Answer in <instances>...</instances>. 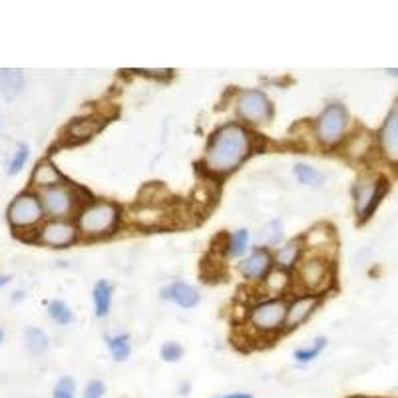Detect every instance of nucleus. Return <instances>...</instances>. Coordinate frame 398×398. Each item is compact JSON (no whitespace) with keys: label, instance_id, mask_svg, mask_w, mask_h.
Here are the masks:
<instances>
[{"label":"nucleus","instance_id":"18","mask_svg":"<svg viewBox=\"0 0 398 398\" xmlns=\"http://www.w3.org/2000/svg\"><path fill=\"white\" fill-rule=\"evenodd\" d=\"M34 187H38L40 191L42 189H50V187H58V185H64L68 180L64 178V173L54 166L52 160H40L32 171V178H30Z\"/></svg>","mask_w":398,"mask_h":398},{"label":"nucleus","instance_id":"29","mask_svg":"<svg viewBox=\"0 0 398 398\" xmlns=\"http://www.w3.org/2000/svg\"><path fill=\"white\" fill-rule=\"evenodd\" d=\"M48 316L54 323H58V325H70V323H74L72 309L68 307L64 301H60V298L50 301L48 303Z\"/></svg>","mask_w":398,"mask_h":398},{"label":"nucleus","instance_id":"30","mask_svg":"<svg viewBox=\"0 0 398 398\" xmlns=\"http://www.w3.org/2000/svg\"><path fill=\"white\" fill-rule=\"evenodd\" d=\"M28 158H30V148H28L26 144H20L17 151H15V155H12V160H10V164H8V173H10V176L20 173L22 167L26 166Z\"/></svg>","mask_w":398,"mask_h":398},{"label":"nucleus","instance_id":"36","mask_svg":"<svg viewBox=\"0 0 398 398\" xmlns=\"http://www.w3.org/2000/svg\"><path fill=\"white\" fill-rule=\"evenodd\" d=\"M386 72H388L390 76H397L398 78V68H390V70H386Z\"/></svg>","mask_w":398,"mask_h":398},{"label":"nucleus","instance_id":"22","mask_svg":"<svg viewBox=\"0 0 398 398\" xmlns=\"http://www.w3.org/2000/svg\"><path fill=\"white\" fill-rule=\"evenodd\" d=\"M341 148H343V153L350 160H363L372 148V133L365 132V130L352 132Z\"/></svg>","mask_w":398,"mask_h":398},{"label":"nucleus","instance_id":"1","mask_svg":"<svg viewBox=\"0 0 398 398\" xmlns=\"http://www.w3.org/2000/svg\"><path fill=\"white\" fill-rule=\"evenodd\" d=\"M255 133L241 122H225L211 132L201 158V167L211 178H227L255 151Z\"/></svg>","mask_w":398,"mask_h":398},{"label":"nucleus","instance_id":"25","mask_svg":"<svg viewBox=\"0 0 398 398\" xmlns=\"http://www.w3.org/2000/svg\"><path fill=\"white\" fill-rule=\"evenodd\" d=\"M293 173H295L297 182L301 185H307V187H319L325 183V173L319 171L316 167L309 166V164H295Z\"/></svg>","mask_w":398,"mask_h":398},{"label":"nucleus","instance_id":"28","mask_svg":"<svg viewBox=\"0 0 398 398\" xmlns=\"http://www.w3.org/2000/svg\"><path fill=\"white\" fill-rule=\"evenodd\" d=\"M24 343H26V348H28L32 354H40V352H44V350L50 347L48 334L42 331V329H36V327L26 329V332H24Z\"/></svg>","mask_w":398,"mask_h":398},{"label":"nucleus","instance_id":"5","mask_svg":"<svg viewBox=\"0 0 398 398\" xmlns=\"http://www.w3.org/2000/svg\"><path fill=\"white\" fill-rule=\"evenodd\" d=\"M350 112L343 102H329L313 120V138L321 148H341L350 135Z\"/></svg>","mask_w":398,"mask_h":398},{"label":"nucleus","instance_id":"24","mask_svg":"<svg viewBox=\"0 0 398 398\" xmlns=\"http://www.w3.org/2000/svg\"><path fill=\"white\" fill-rule=\"evenodd\" d=\"M24 88V78L18 70H0V94L6 100L17 98Z\"/></svg>","mask_w":398,"mask_h":398},{"label":"nucleus","instance_id":"6","mask_svg":"<svg viewBox=\"0 0 398 398\" xmlns=\"http://www.w3.org/2000/svg\"><path fill=\"white\" fill-rule=\"evenodd\" d=\"M233 112L237 122L247 128H263L269 126L275 117V104L261 88L239 90L233 98Z\"/></svg>","mask_w":398,"mask_h":398},{"label":"nucleus","instance_id":"16","mask_svg":"<svg viewBox=\"0 0 398 398\" xmlns=\"http://www.w3.org/2000/svg\"><path fill=\"white\" fill-rule=\"evenodd\" d=\"M162 298H166L169 303L178 305L180 309H196L201 303V295L196 287H191L189 283L173 281L169 283L167 287H164L160 291Z\"/></svg>","mask_w":398,"mask_h":398},{"label":"nucleus","instance_id":"7","mask_svg":"<svg viewBox=\"0 0 398 398\" xmlns=\"http://www.w3.org/2000/svg\"><path fill=\"white\" fill-rule=\"evenodd\" d=\"M38 196H40L46 216L52 219H72L78 216V211L86 205L82 189L70 182L58 185V187L42 189Z\"/></svg>","mask_w":398,"mask_h":398},{"label":"nucleus","instance_id":"21","mask_svg":"<svg viewBox=\"0 0 398 398\" xmlns=\"http://www.w3.org/2000/svg\"><path fill=\"white\" fill-rule=\"evenodd\" d=\"M251 249V233L245 227L235 229L231 235H227L225 245H223V255L227 259H243Z\"/></svg>","mask_w":398,"mask_h":398},{"label":"nucleus","instance_id":"3","mask_svg":"<svg viewBox=\"0 0 398 398\" xmlns=\"http://www.w3.org/2000/svg\"><path fill=\"white\" fill-rule=\"evenodd\" d=\"M287 298L271 297L255 301L245 311V331L257 341H271L285 332Z\"/></svg>","mask_w":398,"mask_h":398},{"label":"nucleus","instance_id":"10","mask_svg":"<svg viewBox=\"0 0 398 398\" xmlns=\"http://www.w3.org/2000/svg\"><path fill=\"white\" fill-rule=\"evenodd\" d=\"M78 239L80 231L72 219H50L36 231V241L52 249H66Z\"/></svg>","mask_w":398,"mask_h":398},{"label":"nucleus","instance_id":"11","mask_svg":"<svg viewBox=\"0 0 398 398\" xmlns=\"http://www.w3.org/2000/svg\"><path fill=\"white\" fill-rule=\"evenodd\" d=\"M239 273L241 277L249 283H261L265 281V277L275 269L273 261V249L269 247H253L247 255L239 261Z\"/></svg>","mask_w":398,"mask_h":398},{"label":"nucleus","instance_id":"32","mask_svg":"<svg viewBox=\"0 0 398 398\" xmlns=\"http://www.w3.org/2000/svg\"><path fill=\"white\" fill-rule=\"evenodd\" d=\"M160 357H162L166 363H178V361H182L183 347L180 343H176V341H167V343H164L162 348H160Z\"/></svg>","mask_w":398,"mask_h":398},{"label":"nucleus","instance_id":"33","mask_svg":"<svg viewBox=\"0 0 398 398\" xmlns=\"http://www.w3.org/2000/svg\"><path fill=\"white\" fill-rule=\"evenodd\" d=\"M84 398H104L106 397V384L104 381H98V379H94V381H90L86 386H84Z\"/></svg>","mask_w":398,"mask_h":398},{"label":"nucleus","instance_id":"19","mask_svg":"<svg viewBox=\"0 0 398 398\" xmlns=\"http://www.w3.org/2000/svg\"><path fill=\"white\" fill-rule=\"evenodd\" d=\"M293 283H295L293 281V273L275 267V269L267 275L265 281L261 283V287H263V293L267 295V298L283 297V295L293 287Z\"/></svg>","mask_w":398,"mask_h":398},{"label":"nucleus","instance_id":"4","mask_svg":"<svg viewBox=\"0 0 398 398\" xmlns=\"http://www.w3.org/2000/svg\"><path fill=\"white\" fill-rule=\"evenodd\" d=\"M334 257L316 251H305L303 259L293 271V281L303 289V293L323 297L334 287Z\"/></svg>","mask_w":398,"mask_h":398},{"label":"nucleus","instance_id":"34","mask_svg":"<svg viewBox=\"0 0 398 398\" xmlns=\"http://www.w3.org/2000/svg\"><path fill=\"white\" fill-rule=\"evenodd\" d=\"M216 398H255L251 392H229V395H221Z\"/></svg>","mask_w":398,"mask_h":398},{"label":"nucleus","instance_id":"17","mask_svg":"<svg viewBox=\"0 0 398 398\" xmlns=\"http://www.w3.org/2000/svg\"><path fill=\"white\" fill-rule=\"evenodd\" d=\"M303 255H305V241H303V237H295L291 241H285L277 249H273L275 267L283 269V271H289V273L295 271V267L303 259Z\"/></svg>","mask_w":398,"mask_h":398},{"label":"nucleus","instance_id":"9","mask_svg":"<svg viewBox=\"0 0 398 398\" xmlns=\"http://www.w3.org/2000/svg\"><path fill=\"white\" fill-rule=\"evenodd\" d=\"M6 216H8V223L15 231H28L44 219L46 211L42 207V201H40L38 193L24 191V193L17 196L15 201L10 203Z\"/></svg>","mask_w":398,"mask_h":398},{"label":"nucleus","instance_id":"8","mask_svg":"<svg viewBox=\"0 0 398 398\" xmlns=\"http://www.w3.org/2000/svg\"><path fill=\"white\" fill-rule=\"evenodd\" d=\"M386 193H388V180H384L381 176L359 178L352 185V205H354L357 221L359 223L368 221Z\"/></svg>","mask_w":398,"mask_h":398},{"label":"nucleus","instance_id":"26","mask_svg":"<svg viewBox=\"0 0 398 398\" xmlns=\"http://www.w3.org/2000/svg\"><path fill=\"white\" fill-rule=\"evenodd\" d=\"M325 347H327V339L325 337H316L315 341H313V345L297 348L293 352V359H295L297 365H309V363H313V361L319 359V354L325 350Z\"/></svg>","mask_w":398,"mask_h":398},{"label":"nucleus","instance_id":"20","mask_svg":"<svg viewBox=\"0 0 398 398\" xmlns=\"http://www.w3.org/2000/svg\"><path fill=\"white\" fill-rule=\"evenodd\" d=\"M114 301V285L106 279H100L92 289V303H94V315L98 319H106L112 311Z\"/></svg>","mask_w":398,"mask_h":398},{"label":"nucleus","instance_id":"14","mask_svg":"<svg viewBox=\"0 0 398 398\" xmlns=\"http://www.w3.org/2000/svg\"><path fill=\"white\" fill-rule=\"evenodd\" d=\"M108 124V116L104 114H88L82 117H74L66 128V144L76 146L90 142L96 133H100Z\"/></svg>","mask_w":398,"mask_h":398},{"label":"nucleus","instance_id":"37","mask_svg":"<svg viewBox=\"0 0 398 398\" xmlns=\"http://www.w3.org/2000/svg\"><path fill=\"white\" fill-rule=\"evenodd\" d=\"M4 339V332H2V329H0V341Z\"/></svg>","mask_w":398,"mask_h":398},{"label":"nucleus","instance_id":"2","mask_svg":"<svg viewBox=\"0 0 398 398\" xmlns=\"http://www.w3.org/2000/svg\"><path fill=\"white\" fill-rule=\"evenodd\" d=\"M124 211L116 201L110 199H88L76 216L80 237L88 241L108 239L120 229Z\"/></svg>","mask_w":398,"mask_h":398},{"label":"nucleus","instance_id":"15","mask_svg":"<svg viewBox=\"0 0 398 398\" xmlns=\"http://www.w3.org/2000/svg\"><path fill=\"white\" fill-rule=\"evenodd\" d=\"M303 241H305V251H316V253H325L331 257H334V253H337L334 229L327 223H319L315 227H311L303 237Z\"/></svg>","mask_w":398,"mask_h":398},{"label":"nucleus","instance_id":"31","mask_svg":"<svg viewBox=\"0 0 398 398\" xmlns=\"http://www.w3.org/2000/svg\"><path fill=\"white\" fill-rule=\"evenodd\" d=\"M52 398H76V382L70 377H62L56 382L54 390H52Z\"/></svg>","mask_w":398,"mask_h":398},{"label":"nucleus","instance_id":"12","mask_svg":"<svg viewBox=\"0 0 398 398\" xmlns=\"http://www.w3.org/2000/svg\"><path fill=\"white\" fill-rule=\"evenodd\" d=\"M323 297L311 293H298L291 301H287V319H285V331H295L303 323H307L315 311L321 307Z\"/></svg>","mask_w":398,"mask_h":398},{"label":"nucleus","instance_id":"35","mask_svg":"<svg viewBox=\"0 0 398 398\" xmlns=\"http://www.w3.org/2000/svg\"><path fill=\"white\" fill-rule=\"evenodd\" d=\"M8 283H10L8 275H2V277H0V287H4V285H8Z\"/></svg>","mask_w":398,"mask_h":398},{"label":"nucleus","instance_id":"27","mask_svg":"<svg viewBox=\"0 0 398 398\" xmlns=\"http://www.w3.org/2000/svg\"><path fill=\"white\" fill-rule=\"evenodd\" d=\"M285 229H283V223L279 219H273L269 221L263 231H261V241H263V247L269 249H277L279 245H283L285 241Z\"/></svg>","mask_w":398,"mask_h":398},{"label":"nucleus","instance_id":"23","mask_svg":"<svg viewBox=\"0 0 398 398\" xmlns=\"http://www.w3.org/2000/svg\"><path fill=\"white\" fill-rule=\"evenodd\" d=\"M106 343H108L110 357H112L116 363H124V361L130 359V354H132V339H130V334H126V332L112 334V337L106 339Z\"/></svg>","mask_w":398,"mask_h":398},{"label":"nucleus","instance_id":"13","mask_svg":"<svg viewBox=\"0 0 398 398\" xmlns=\"http://www.w3.org/2000/svg\"><path fill=\"white\" fill-rule=\"evenodd\" d=\"M377 142H379V151L382 158L390 166L398 167V100L388 110L386 120L382 122Z\"/></svg>","mask_w":398,"mask_h":398}]
</instances>
